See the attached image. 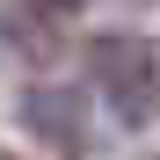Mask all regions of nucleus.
<instances>
[{"label": "nucleus", "instance_id": "3", "mask_svg": "<svg viewBox=\"0 0 160 160\" xmlns=\"http://www.w3.org/2000/svg\"><path fill=\"white\" fill-rule=\"evenodd\" d=\"M29 8H44V15H73L80 0H29Z\"/></svg>", "mask_w": 160, "mask_h": 160}, {"label": "nucleus", "instance_id": "2", "mask_svg": "<svg viewBox=\"0 0 160 160\" xmlns=\"http://www.w3.org/2000/svg\"><path fill=\"white\" fill-rule=\"evenodd\" d=\"M22 124L37 131V138H51V146H80V124H73V95H58V88H44V95H22Z\"/></svg>", "mask_w": 160, "mask_h": 160}, {"label": "nucleus", "instance_id": "1", "mask_svg": "<svg viewBox=\"0 0 160 160\" xmlns=\"http://www.w3.org/2000/svg\"><path fill=\"white\" fill-rule=\"evenodd\" d=\"M88 80H95L102 109H109L124 131H146L160 117V51L138 29H102L88 44Z\"/></svg>", "mask_w": 160, "mask_h": 160}]
</instances>
